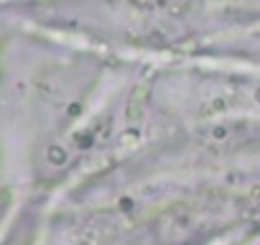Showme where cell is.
Segmentation results:
<instances>
[{"mask_svg":"<svg viewBox=\"0 0 260 245\" xmlns=\"http://www.w3.org/2000/svg\"><path fill=\"white\" fill-rule=\"evenodd\" d=\"M146 97H148V87H136L133 89V95H130V100H127V110H125V115H127L130 122H136V120L143 117V102H146Z\"/></svg>","mask_w":260,"mask_h":245,"instance_id":"obj_1","label":"cell"}]
</instances>
